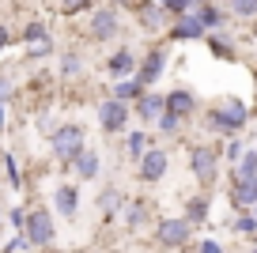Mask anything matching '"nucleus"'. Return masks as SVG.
Returning <instances> with one entry per match:
<instances>
[{
  "label": "nucleus",
  "mask_w": 257,
  "mask_h": 253,
  "mask_svg": "<svg viewBox=\"0 0 257 253\" xmlns=\"http://www.w3.org/2000/svg\"><path fill=\"white\" fill-rule=\"evenodd\" d=\"M246 121H249V106L242 102V98H223L216 110H208V125L216 129V133L231 136V140L246 129Z\"/></svg>",
  "instance_id": "f257e3e1"
},
{
  "label": "nucleus",
  "mask_w": 257,
  "mask_h": 253,
  "mask_svg": "<svg viewBox=\"0 0 257 253\" xmlns=\"http://www.w3.org/2000/svg\"><path fill=\"white\" fill-rule=\"evenodd\" d=\"M49 148H53L57 159L72 163V159L87 148V133H83V125H57V133L49 136Z\"/></svg>",
  "instance_id": "f03ea898"
},
{
  "label": "nucleus",
  "mask_w": 257,
  "mask_h": 253,
  "mask_svg": "<svg viewBox=\"0 0 257 253\" xmlns=\"http://www.w3.org/2000/svg\"><path fill=\"white\" fill-rule=\"evenodd\" d=\"M189 170H193V178H197L201 185H212V182H216V174H219V155H216V148H204V144L189 148Z\"/></svg>",
  "instance_id": "7ed1b4c3"
},
{
  "label": "nucleus",
  "mask_w": 257,
  "mask_h": 253,
  "mask_svg": "<svg viewBox=\"0 0 257 253\" xmlns=\"http://www.w3.org/2000/svg\"><path fill=\"white\" fill-rule=\"evenodd\" d=\"M155 238H159V245H170V249H182V245H189L193 238V223L185 219V215H170V219H159V227H155Z\"/></svg>",
  "instance_id": "20e7f679"
},
{
  "label": "nucleus",
  "mask_w": 257,
  "mask_h": 253,
  "mask_svg": "<svg viewBox=\"0 0 257 253\" xmlns=\"http://www.w3.org/2000/svg\"><path fill=\"white\" fill-rule=\"evenodd\" d=\"M167 166H170V155L163 148H148L144 155H140V163H137V178L144 185H155L163 174H167Z\"/></svg>",
  "instance_id": "39448f33"
},
{
  "label": "nucleus",
  "mask_w": 257,
  "mask_h": 253,
  "mask_svg": "<svg viewBox=\"0 0 257 253\" xmlns=\"http://www.w3.org/2000/svg\"><path fill=\"white\" fill-rule=\"evenodd\" d=\"M121 27V16H117V4H106V8L91 12V23H87V34L95 42H110Z\"/></svg>",
  "instance_id": "423d86ee"
},
{
  "label": "nucleus",
  "mask_w": 257,
  "mask_h": 253,
  "mask_svg": "<svg viewBox=\"0 0 257 253\" xmlns=\"http://www.w3.org/2000/svg\"><path fill=\"white\" fill-rule=\"evenodd\" d=\"M98 125H102V133L117 136L128 129V106L117 102V98H106V102H98Z\"/></svg>",
  "instance_id": "0eeeda50"
},
{
  "label": "nucleus",
  "mask_w": 257,
  "mask_h": 253,
  "mask_svg": "<svg viewBox=\"0 0 257 253\" xmlns=\"http://www.w3.org/2000/svg\"><path fill=\"white\" fill-rule=\"evenodd\" d=\"M23 234H27V242H31V245H49V242H53V234H57V230H53V215H49L46 208L31 212V215H27V230H23Z\"/></svg>",
  "instance_id": "6e6552de"
},
{
  "label": "nucleus",
  "mask_w": 257,
  "mask_h": 253,
  "mask_svg": "<svg viewBox=\"0 0 257 253\" xmlns=\"http://www.w3.org/2000/svg\"><path fill=\"white\" fill-rule=\"evenodd\" d=\"M163 68H167V49H163V46H155V49H148L144 64H140V68H137V76H133V79H137L140 87L148 91V87H152V83H155V79L163 76Z\"/></svg>",
  "instance_id": "1a4fd4ad"
},
{
  "label": "nucleus",
  "mask_w": 257,
  "mask_h": 253,
  "mask_svg": "<svg viewBox=\"0 0 257 253\" xmlns=\"http://www.w3.org/2000/svg\"><path fill=\"white\" fill-rule=\"evenodd\" d=\"M106 72H110L113 83H121V79L137 76V57H133V49H117V53L106 61Z\"/></svg>",
  "instance_id": "9d476101"
},
{
  "label": "nucleus",
  "mask_w": 257,
  "mask_h": 253,
  "mask_svg": "<svg viewBox=\"0 0 257 253\" xmlns=\"http://www.w3.org/2000/svg\"><path fill=\"white\" fill-rule=\"evenodd\" d=\"M137 23L140 27H144V31H167V23H170V16H167V12H163L159 8V4H152V0H144V4H140V8H137Z\"/></svg>",
  "instance_id": "9b49d317"
},
{
  "label": "nucleus",
  "mask_w": 257,
  "mask_h": 253,
  "mask_svg": "<svg viewBox=\"0 0 257 253\" xmlns=\"http://www.w3.org/2000/svg\"><path fill=\"white\" fill-rule=\"evenodd\" d=\"M201 38H204V27L197 23V16H193V12L170 23V42H201Z\"/></svg>",
  "instance_id": "f8f14e48"
},
{
  "label": "nucleus",
  "mask_w": 257,
  "mask_h": 253,
  "mask_svg": "<svg viewBox=\"0 0 257 253\" xmlns=\"http://www.w3.org/2000/svg\"><path fill=\"white\" fill-rule=\"evenodd\" d=\"M167 113H174V117H193L197 113V95L193 91H185V87H178V91H170L167 95Z\"/></svg>",
  "instance_id": "ddd939ff"
},
{
  "label": "nucleus",
  "mask_w": 257,
  "mask_h": 253,
  "mask_svg": "<svg viewBox=\"0 0 257 253\" xmlns=\"http://www.w3.org/2000/svg\"><path fill=\"white\" fill-rule=\"evenodd\" d=\"M163 110H167V98H163V95H152V91H144V95L137 98V117L144 121V125L159 121V117H163Z\"/></svg>",
  "instance_id": "4468645a"
},
{
  "label": "nucleus",
  "mask_w": 257,
  "mask_h": 253,
  "mask_svg": "<svg viewBox=\"0 0 257 253\" xmlns=\"http://www.w3.org/2000/svg\"><path fill=\"white\" fill-rule=\"evenodd\" d=\"M53 208H57V215H76V208H80V189L76 185H57L53 189Z\"/></svg>",
  "instance_id": "2eb2a0df"
},
{
  "label": "nucleus",
  "mask_w": 257,
  "mask_h": 253,
  "mask_svg": "<svg viewBox=\"0 0 257 253\" xmlns=\"http://www.w3.org/2000/svg\"><path fill=\"white\" fill-rule=\"evenodd\" d=\"M231 204L234 208H257V178H246V182H231Z\"/></svg>",
  "instance_id": "dca6fc26"
},
{
  "label": "nucleus",
  "mask_w": 257,
  "mask_h": 253,
  "mask_svg": "<svg viewBox=\"0 0 257 253\" xmlns=\"http://www.w3.org/2000/svg\"><path fill=\"white\" fill-rule=\"evenodd\" d=\"M72 170H76V178H80V182H95L102 166H98V155H95V151H87V148H83L80 155L72 159Z\"/></svg>",
  "instance_id": "f3484780"
},
{
  "label": "nucleus",
  "mask_w": 257,
  "mask_h": 253,
  "mask_svg": "<svg viewBox=\"0 0 257 253\" xmlns=\"http://www.w3.org/2000/svg\"><path fill=\"white\" fill-rule=\"evenodd\" d=\"M193 16H197V23L204 27V34H216L219 27L227 23V12H219L216 4H201V8L193 12Z\"/></svg>",
  "instance_id": "a211bd4d"
},
{
  "label": "nucleus",
  "mask_w": 257,
  "mask_h": 253,
  "mask_svg": "<svg viewBox=\"0 0 257 253\" xmlns=\"http://www.w3.org/2000/svg\"><path fill=\"white\" fill-rule=\"evenodd\" d=\"M246 178H257V151L249 148L246 155L234 163V174H231V182H246Z\"/></svg>",
  "instance_id": "6ab92c4d"
},
{
  "label": "nucleus",
  "mask_w": 257,
  "mask_h": 253,
  "mask_svg": "<svg viewBox=\"0 0 257 253\" xmlns=\"http://www.w3.org/2000/svg\"><path fill=\"white\" fill-rule=\"evenodd\" d=\"M144 223H148V204H144V200H133V204H128V212H125V227L137 234Z\"/></svg>",
  "instance_id": "aec40b11"
},
{
  "label": "nucleus",
  "mask_w": 257,
  "mask_h": 253,
  "mask_svg": "<svg viewBox=\"0 0 257 253\" xmlns=\"http://www.w3.org/2000/svg\"><path fill=\"white\" fill-rule=\"evenodd\" d=\"M140 95H144V87H140L137 79H121V83H113V95L110 98H117V102L128 106V98H140Z\"/></svg>",
  "instance_id": "412c9836"
},
{
  "label": "nucleus",
  "mask_w": 257,
  "mask_h": 253,
  "mask_svg": "<svg viewBox=\"0 0 257 253\" xmlns=\"http://www.w3.org/2000/svg\"><path fill=\"white\" fill-rule=\"evenodd\" d=\"M204 42H208V49H212V53H216V57H223V61H231V57H234V46H231V38H223V34H204Z\"/></svg>",
  "instance_id": "4be33fe9"
},
{
  "label": "nucleus",
  "mask_w": 257,
  "mask_h": 253,
  "mask_svg": "<svg viewBox=\"0 0 257 253\" xmlns=\"http://www.w3.org/2000/svg\"><path fill=\"white\" fill-rule=\"evenodd\" d=\"M185 219L197 227V223H204L208 219V197H193L189 204H185Z\"/></svg>",
  "instance_id": "5701e85b"
},
{
  "label": "nucleus",
  "mask_w": 257,
  "mask_h": 253,
  "mask_svg": "<svg viewBox=\"0 0 257 253\" xmlns=\"http://www.w3.org/2000/svg\"><path fill=\"white\" fill-rule=\"evenodd\" d=\"M227 16H234V19H253V16H257V0H227Z\"/></svg>",
  "instance_id": "b1692460"
},
{
  "label": "nucleus",
  "mask_w": 257,
  "mask_h": 253,
  "mask_svg": "<svg viewBox=\"0 0 257 253\" xmlns=\"http://www.w3.org/2000/svg\"><path fill=\"white\" fill-rule=\"evenodd\" d=\"M121 204H125V193H121V189H113V185L98 193V208H102V212H117Z\"/></svg>",
  "instance_id": "393cba45"
},
{
  "label": "nucleus",
  "mask_w": 257,
  "mask_h": 253,
  "mask_svg": "<svg viewBox=\"0 0 257 253\" xmlns=\"http://www.w3.org/2000/svg\"><path fill=\"white\" fill-rule=\"evenodd\" d=\"M46 38H49V27L38 23V19L23 27V42H31V46H38V42H46Z\"/></svg>",
  "instance_id": "a878e982"
},
{
  "label": "nucleus",
  "mask_w": 257,
  "mask_h": 253,
  "mask_svg": "<svg viewBox=\"0 0 257 253\" xmlns=\"http://www.w3.org/2000/svg\"><path fill=\"white\" fill-rule=\"evenodd\" d=\"M148 144H152V140H148V133H144V129H140V133H128V155H133V159L140 163V155L148 151Z\"/></svg>",
  "instance_id": "bb28decb"
},
{
  "label": "nucleus",
  "mask_w": 257,
  "mask_h": 253,
  "mask_svg": "<svg viewBox=\"0 0 257 253\" xmlns=\"http://www.w3.org/2000/svg\"><path fill=\"white\" fill-rule=\"evenodd\" d=\"M80 72H83L80 53H64V57H61V76H68V79H72V76H80Z\"/></svg>",
  "instance_id": "cd10ccee"
},
{
  "label": "nucleus",
  "mask_w": 257,
  "mask_h": 253,
  "mask_svg": "<svg viewBox=\"0 0 257 253\" xmlns=\"http://www.w3.org/2000/svg\"><path fill=\"white\" fill-rule=\"evenodd\" d=\"M159 8L170 19H182V16H189V0H159Z\"/></svg>",
  "instance_id": "c85d7f7f"
},
{
  "label": "nucleus",
  "mask_w": 257,
  "mask_h": 253,
  "mask_svg": "<svg viewBox=\"0 0 257 253\" xmlns=\"http://www.w3.org/2000/svg\"><path fill=\"white\" fill-rule=\"evenodd\" d=\"M155 125H159V133H167V136H178V133H182V117H174V113H167V110H163V117L155 121Z\"/></svg>",
  "instance_id": "c756f323"
},
{
  "label": "nucleus",
  "mask_w": 257,
  "mask_h": 253,
  "mask_svg": "<svg viewBox=\"0 0 257 253\" xmlns=\"http://www.w3.org/2000/svg\"><path fill=\"white\" fill-rule=\"evenodd\" d=\"M231 227L238 230V234H253V230H257V219H253V212H246V215H238Z\"/></svg>",
  "instance_id": "7c9ffc66"
},
{
  "label": "nucleus",
  "mask_w": 257,
  "mask_h": 253,
  "mask_svg": "<svg viewBox=\"0 0 257 253\" xmlns=\"http://www.w3.org/2000/svg\"><path fill=\"white\" fill-rule=\"evenodd\" d=\"M4 170H8V182L16 185V189H19V185H23V178H19V166H16V155H4Z\"/></svg>",
  "instance_id": "2f4dec72"
},
{
  "label": "nucleus",
  "mask_w": 257,
  "mask_h": 253,
  "mask_svg": "<svg viewBox=\"0 0 257 253\" xmlns=\"http://www.w3.org/2000/svg\"><path fill=\"white\" fill-rule=\"evenodd\" d=\"M38 133H46V136H53V133H57V121H53V113H49V110H42V113H38Z\"/></svg>",
  "instance_id": "473e14b6"
},
{
  "label": "nucleus",
  "mask_w": 257,
  "mask_h": 253,
  "mask_svg": "<svg viewBox=\"0 0 257 253\" xmlns=\"http://www.w3.org/2000/svg\"><path fill=\"white\" fill-rule=\"evenodd\" d=\"M8 227L16 230V234H23V230H27V215L19 212V208H12V212H8Z\"/></svg>",
  "instance_id": "72a5a7b5"
},
{
  "label": "nucleus",
  "mask_w": 257,
  "mask_h": 253,
  "mask_svg": "<svg viewBox=\"0 0 257 253\" xmlns=\"http://www.w3.org/2000/svg\"><path fill=\"white\" fill-rule=\"evenodd\" d=\"M46 53H53V38H46V42H38V46L27 49V57H31V61H38V57H46Z\"/></svg>",
  "instance_id": "f704fd0d"
},
{
  "label": "nucleus",
  "mask_w": 257,
  "mask_h": 253,
  "mask_svg": "<svg viewBox=\"0 0 257 253\" xmlns=\"http://www.w3.org/2000/svg\"><path fill=\"white\" fill-rule=\"evenodd\" d=\"M61 8H64V16H76V12L91 8V0H61Z\"/></svg>",
  "instance_id": "c9c22d12"
},
{
  "label": "nucleus",
  "mask_w": 257,
  "mask_h": 253,
  "mask_svg": "<svg viewBox=\"0 0 257 253\" xmlns=\"http://www.w3.org/2000/svg\"><path fill=\"white\" fill-rule=\"evenodd\" d=\"M242 155H246V148H242V140H231V144H227V159H231V163H238Z\"/></svg>",
  "instance_id": "e433bc0d"
},
{
  "label": "nucleus",
  "mask_w": 257,
  "mask_h": 253,
  "mask_svg": "<svg viewBox=\"0 0 257 253\" xmlns=\"http://www.w3.org/2000/svg\"><path fill=\"white\" fill-rule=\"evenodd\" d=\"M27 245H31V242H27V234H16L8 245H4V253H19V249H27Z\"/></svg>",
  "instance_id": "4c0bfd02"
},
{
  "label": "nucleus",
  "mask_w": 257,
  "mask_h": 253,
  "mask_svg": "<svg viewBox=\"0 0 257 253\" xmlns=\"http://www.w3.org/2000/svg\"><path fill=\"white\" fill-rule=\"evenodd\" d=\"M197 253H223V245H219L216 238H204V242L197 245Z\"/></svg>",
  "instance_id": "58836bf2"
},
{
  "label": "nucleus",
  "mask_w": 257,
  "mask_h": 253,
  "mask_svg": "<svg viewBox=\"0 0 257 253\" xmlns=\"http://www.w3.org/2000/svg\"><path fill=\"white\" fill-rule=\"evenodd\" d=\"M8 98H12V79H8V76H0V106L8 102Z\"/></svg>",
  "instance_id": "ea45409f"
},
{
  "label": "nucleus",
  "mask_w": 257,
  "mask_h": 253,
  "mask_svg": "<svg viewBox=\"0 0 257 253\" xmlns=\"http://www.w3.org/2000/svg\"><path fill=\"white\" fill-rule=\"evenodd\" d=\"M4 46H8V27L0 23V49H4Z\"/></svg>",
  "instance_id": "a19ab883"
},
{
  "label": "nucleus",
  "mask_w": 257,
  "mask_h": 253,
  "mask_svg": "<svg viewBox=\"0 0 257 253\" xmlns=\"http://www.w3.org/2000/svg\"><path fill=\"white\" fill-rule=\"evenodd\" d=\"M0 133H4V106H0Z\"/></svg>",
  "instance_id": "79ce46f5"
},
{
  "label": "nucleus",
  "mask_w": 257,
  "mask_h": 253,
  "mask_svg": "<svg viewBox=\"0 0 257 253\" xmlns=\"http://www.w3.org/2000/svg\"><path fill=\"white\" fill-rule=\"evenodd\" d=\"M193 4H204V0H189V8H193Z\"/></svg>",
  "instance_id": "37998d69"
},
{
  "label": "nucleus",
  "mask_w": 257,
  "mask_h": 253,
  "mask_svg": "<svg viewBox=\"0 0 257 253\" xmlns=\"http://www.w3.org/2000/svg\"><path fill=\"white\" fill-rule=\"evenodd\" d=\"M0 219H4V208H0Z\"/></svg>",
  "instance_id": "c03bdc74"
},
{
  "label": "nucleus",
  "mask_w": 257,
  "mask_h": 253,
  "mask_svg": "<svg viewBox=\"0 0 257 253\" xmlns=\"http://www.w3.org/2000/svg\"><path fill=\"white\" fill-rule=\"evenodd\" d=\"M253 219H257V208H253Z\"/></svg>",
  "instance_id": "a18cd8bd"
},
{
  "label": "nucleus",
  "mask_w": 257,
  "mask_h": 253,
  "mask_svg": "<svg viewBox=\"0 0 257 253\" xmlns=\"http://www.w3.org/2000/svg\"><path fill=\"white\" fill-rule=\"evenodd\" d=\"M249 253H257V249H249Z\"/></svg>",
  "instance_id": "49530a36"
}]
</instances>
